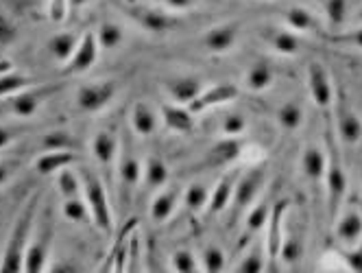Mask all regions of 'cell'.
I'll list each match as a JSON object with an SVG mask.
<instances>
[{
  "label": "cell",
  "instance_id": "obj_1",
  "mask_svg": "<svg viewBox=\"0 0 362 273\" xmlns=\"http://www.w3.org/2000/svg\"><path fill=\"white\" fill-rule=\"evenodd\" d=\"M323 149H325V199H327V221L329 226L334 219L339 216L345 197H347V175H345V166H343V153H341V142L336 138L334 125L327 114L325 122V136H323Z\"/></svg>",
  "mask_w": 362,
  "mask_h": 273
},
{
  "label": "cell",
  "instance_id": "obj_2",
  "mask_svg": "<svg viewBox=\"0 0 362 273\" xmlns=\"http://www.w3.org/2000/svg\"><path fill=\"white\" fill-rule=\"evenodd\" d=\"M40 204H42V197L35 190V192L29 194V199L24 202V206L20 208L13 226H11L9 238L5 243L3 258H0V271H5V273L24 271V254H27V247H29V240H31V234H33V226H35L37 212H40Z\"/></svg>",
  "mask_w": 362,
  "mask_h": 273
},
{
  "label": "cell",
  "instance_id": "obj_3",
  "mask_svg": "<svg viewBox=\"0 0 362 273\" xmlns=\"http://www.w3.org/2000/svg\"><path fill=\"white\" fill-rule=\"evenodd\" d=\"M142 162L140 156L136 153L134 138L127 129L120 132V153L114 166V175H116V194H118V208L120 214H127V208L132 206L134 194L140 188L142 182Z\"/></svg>",
  "mask_w": 362,
  "mask_h": 273
},
{
  "label": "cell",
  "instance_id": "obj_4",
  "mask_svg": "<svg viewBox=\"0 0 362 273\" xmlns=\"http://www.w3.org/2000/svg\"><path fill=\"white\" fill-rule=\"evenodd\" d=\"M76 170H79V178H81L83 197H86V204L90 208L92 226L105 236H112L114 234V214H112L110 194H107L105 184H103L98 173H94L88 166H79Z\"/></svg>",
  "mask_w": 362,
  "mask_h": 273
},
{
  "label": "cell",
  "instance_id": "obj_5",
  "mask_svg": "<svg viewBox=\"0 0 362 273\" xmlns=\"http://www.w3.org/2000/svg\"><path fill=\"white\" fill-rule=\"evenodd\" d=\"M55 236V214H53V204L46 202L44 210L37 212L33 234L27 247V254H24V271L29 273H40L48 265L50 256V245H53Z\"/></svg>",
  "mask_w": 362,
  "mask_h": 273
},
{
  "label": "cell",
  "instance_id": "obj_6",
  "mask_svg": "<svg viewBox=\"0 0 362 273\" xmlns=\"http://www.w3.org/2000/svg\"><path fill=\"white\" fill-rule=\"evenodd\" d=\"M329 120L334 125L336 138L343 146H356L362 142V118L349 103V98L343 94V90L334 92V103L329 108Z\"/></svg>",
  "mask_w": 362,
  "mask_h": 273
},
{
  "label": "cell",
  "instance_id": "obj_7",
  "mask_svg": "<svg viewBox=\"0 0 362 273\" xmlns=\"http://www.w3.org/2000/svg\"><path fill=\"white\" fill-rule=\"evenodd\" d=\"M269 178L267 162L257 160L249 166H245L238 175L236 188H234V199H231V210H236L238 214H245L247 208L264 192V184Z\"/></svg>",
  "mask_w": 362,
  "mask_h": 273
},
{
  "label": "cell",
  "instance_id": "obj_8",
  "mask_svg": "<svg viewBox=\"0 0 362 273\" xmlns=\"http://www.w3.org/2000/svg\"><path fill=\"white\" fill-rule=\"evenodd\" d=\"M124 13L132 18L140 29H144L153 35H162V33H168L179 27V16L158 3L129 5V7H124Z\"/></svg>",
  "mask_w": 362,
  "mask_h": 273
},
{
  "label": "cell",
  "instance_id": "obj_9",
  "mask_svg": "<svg viewBox=\"0 0 362 273\" xmlns=\"http://www.w3.org/2000/svg\"><path fill=\"white\" fill-rule=\"evenodd\" d=\"M329 228L334 238V252L354 250L362 243V210L356 204L343 206Z\"/></svg>",
  "mask_w": 362,
  "mask_h": 273
},
{
  "label": "cell",
  "instance_id": "obj_10",
  "mask_svg": "<svg viewBox=\"0 0 362 273\" xmlns=\"http://www.w3.org/2000/svg\"><path fill=\"white\" fill-rule=\"evenodd\" d=\"M305 252V226L301 221L299 210L286 208L284 214V236H281V250H279V260L284 265H299Z\"/></svg>",
  "mask_w": 362,
  "mask_h": 273
},
{
  "label": "cell",
  "instance_id": "obj_11",
  "mask_svg": "<svg viewBox=\"0 0 362 273\" xmlns=\"http://www.w3.org/2000/svg\"><path fill=\"white\" fill-rule=\"evenodd\" d=\"M305 83H308V92H310V98L315 101V105L319 110L329 112V108L334 103L336 88H334V81L329 77L327 68L321 62H317V59L308 62V66H305Z\"/></svg>",
  "mask_w": 362,
  "mask_h": 273
},
{
  "label": "cell",
  "instance_id": "obj_12",
  "mask_svg": "<svg viewBox=\"0 0 362 273\" xmlns=\"http://www.w3.org/2000/svg\"><path fill=\"white\" fill-rule=\"evenodd\" d=\"M59 92L57 83H44V86H31L13 96H9V112L18 118H31L37 114L40 105H44L50 96Z\"/></svg>",
  "mask_w": 362,
  "mask_h": 273
},
{
  "label": "cell",
  "instance_id": "obj_13",
  "mask_svg": "<svg viewBox=\"0 0 362 273\" xmlns=\"http://www.w3.org/2000/svg\"><path fill=\"white\" fill-rule=\"evenodd\" d=\"M98 40H96V31L88 29L86 33H81L79 44H76L72 57L64 64L62 74L64 77H74V74H83L90 68H94V64L98 62Z\"/></svg>",
  "mask_w": 362,
  "mask_h": 273
},
{
  "label": "cell",
  "instance_id": "obj_14",
  "mask_svg": "<svg viewBox=\"0 0 362 273\" xmlns=\"http://www.w3.org/2000/svg\"><path fill=\"white\" fill-rule=\"evenodd\" d=\"M116 96V83L114 81H92L76 90V108L83 114H98L105 110Z\"/></svg>",
  "mask_w": 362,
  "mask_h": 273
},
{
  "label": "cell",
  "instance_id": "obj_15",
  "mask_svg": "<svg viewBox=\"0 0 362 273\" xmlns=\"http://www.w3.org/2000/svg\"><path fill=\"white\" fill-rule=\"evenodd\" d=\"M181 204H184V188H181L179 184L168 182L164 188H160L153 194L151 206H148V216L153 223L162 226V223L170 221L177 214Z\"/></svg>",
  "mask_w": 362,
  "mask_h": 273
},
{
  "label": "cell",
  "instance_id": "obj_16",
  "mask_svg": "<svg viewBox=\"0 0 362 273\" xmlns=\"http://www.w3.org/2000/svg\"><path fill=\"white\" fill-rule=\"evenodd\" d=\"M120 153V134L112 127L98 129L92 138V156L96 160V166L110 178L114 173L116 160Z\"/></svg>",
  "mask_w": 362,
  "mask_h": 273
},
{
  "label": "cell",
  "instance_id": "obj_17",
  "mask_svg": "<svg viewBox=\"0 0 362 273\" xmlns=\"http://www.w3.org/2000/svg\"><path fill=\"white\" fill-rule=\"evenodd\" d=\"M299 166H301V175H303V182L308 184V188L315 194H319L321 184L325 180V149H323V144L319 146L317 142H310L303 149Z\"/></svg>",
  "mask_w": 362,
  "mask_h": 273
},
{
  "label": "cell",
  "instance_id": "obj_18",
  "mask_svg": "<svg viewBox=\"0 0 362 273\" xmlns=\"http://www.w3.org/2000/svg\"><path fill=\"white\" fill-rule=\"evenodd\" d=\"M238 86L234 83H216L212 88H203L201 94L194 98V101L188 105L197 116L199 114H205L210 110H218V108H225L229 105L231 101H236L238 98Z\"/></svg>",
  "mask_w": 362,
  "mask_h": 273
},
{
  "label": "cell",
  "instance_id": "obj_19",
  "mask_svg": "<svg viewBox=\"0 0 362 273\" xmlns=\"http://www.w3.org/2000/svg\"><path fill=\"white\" fill-rule=\"evenodd\" d=\"M240 170H243V166H236V168L231 166L212 184L210 202H208V208H205V212H208V214H221V212L229 210L231 199H234V188H236Z\"/></svg>",
  "mask_w": 362,
  "mask_h": 273
},
{
  "label": "cell",
  "instance_id": "obj_20",
  "mask_svg": "<svg viewBox=\"0 0 362 273\" xmlns=\"http://www.w3.org/2000/svg\"><path fill=\"white\" fill-rule=\"evenodd\" d=\"M203 88V79L197 74H173L164 81V90L170 96V101L181 105H190Z\"/></svg>",
  "mask_w": 362,
  "mask_h": 273
},
{
  "label": "cell",
  "instance_id": "obj_21",
  "mask_svg": "<svg viewBox=\"0 0 362 273\" xmlns=\"http://www.w3.org/2000/svg\"><path fill=\"white\" fill-rule=\"evenodd\" d=\"M160 118L168 132L179 134V136H188L197 127V114L188 105H181V103H173V101L164 103L160 108Z\"/></svg>",
  "mask_w": 362,
  "mask_h": 273
},
{
  "label": "cell",
  "instance_id": "obj_22",
  "mask_svg": "<svg viewBox=\"0 0 362 273\" xmlns=\"http://www.w3.org/2000/svg\"><path fill=\"white\" fill-rule=\"evenodd\" d=\"M288 202L279 199L273 202V210L267 223L264 232V243H267V254H269V265H277L279 260V250H281V236H284V214H286Z\"/></svg>",
  "mask_w": 362,
  "mask_h": 273
},
{
  "label": "cell",
  "instance_id": "obj_23",
  "mask_svg": "<svg viewBox=\"0 0 362 273\" xmlns=\"http://www.w3.org/2000/svg\"><path fill=\"white\" fill-rule=\"evenodd\" d=\"M236 42H238V24L234 22H225V24H218V27H212L201 37V46L212 55L229 53L231 48L236 46Z\"/></svg>",
  "mask_w": 362,
  "mask_h": 273
},
{
  "label": "cell",
  "instance_id": "obj_24",
  "mask_svg": "<svg viewBox=\"0 0 362 273\" xmlns=\"http://www.w3.org/2000/svg\"><path fill=\"white\" fill-rule=\"evenodd\" d=\"M160 127V114L146 101H136L129 110V132L138 138H151Z\"/></svg>",
  "mask_w": 362,
  "mask_h": 273
},
{
  "label": "cell",
  "instance_id": "obj_25",
  "mask_svg": "<svg viewBox=\"0 0 362 273\" xmlns=\"http://www.w3.org/2000/svg\"><path fill=\"white\" fill-rule=\"evenodd\" d=\"M168 182H170V168H168L166 160L160 153L146 156V160L142 162V182H140V188H144L146 192L155 194L160 188H164Z\"/></svg>",
  "mask_w": 362,
  "mask_h": 273
},
{
  "label": "cell",
  "instance_id": "obj_26",
  "mask_svg": "<svg viewBox=\"0 0 362 273\" xmlns=\"http://www.w3.org/2000/svg\"><path fill=\"white\" fill-rule=\"evenodd\" d=\"M271 210H273V199H271V194L264 190L245 212V234L249 238H255L260 232H264L269 216H271Z\"/></svg>",
  "mask_w": 362,
  "mask_h": 273
},
{
  "label": "cell",
  "instance_id": "obj_27",
  "mask_svg": "<svg viewBox=\"0 0 362 273\" xmlns=\"http://www.w3.org/2000/svg\"><path fill=\"white\" fill-rule=\"evenodd\" d=\"M138 228V219H129L124 223V228L120 230V234L116 236L112 250L105 258V262H103V269L110 271H124L127 269V258H129V240H132V234L134 230Z\"/></svg>",
  "mask_w": 362,
  "mask_h": 273
},
{
  "label": "cell",
  "instance_id": "obj_28",
  "mask_svg": "<svg viewBox=\"0 0 362 273\" xmlns=\"http://www.w3.org/2000/svg\"><path fill=\"white\" fill-rule=\"evenodd\" d=\"M264 42L269 44V48L277 55H284V57H293L301 51V40L295 35L293 29H286V27H269L264 29L262 33Z\"/></svg>",
  "mask_w": 362,
  "mask_h": 273
},
{
  "label": "cell",
  "instance_id": "obj_29",
  "mask_svg": "<svg viewBox=\"0 0 362 273\" xmlns=\"http://www.w3.org/2000/svg\"><path fill=\"white\" fill-rule=\"evenodd\" d=\"M76 162V153L70 151V149H46L42 156L35 158L33 166L40 175H53V173H59L66 166H72Z\"/></svg>",
  "mask_w": 362,
  "mask_h": 273
},
{
  "label": "cell",
  "instance_id": "obj_30",
  "mask_svg": "<svg viewBox=\"0 0 362 273\" xmlns=\"http://www.w3.org/2000/svg\"><path fill=\"white\" fill-rule=\"evenodd\" d=\"M267 265H269V254H267V243H264V236H262V238H255L243 252V256L236 262V271L255 273V271L267 269Z\"/></svg>",
  "mask_w": 362,
  "mask_h": 273
},
{
  "label": "cell",
  "instance_id": "obj_31",
  "mask_svg": "<svg viewBox=\"0 0 362 273\" xmlns=\"http://www.w3.org/2000/svg\"><path fill=\"white\" fill-rule=\"evenodd\" d=\"M273 81H275V72L269 66V62H255L245 72V90L251 94L267 92L273 86Z\"/></svg>",
  "mask_w": 362,
  "mask_h": 273
},
{
  "label": "cell",
  "instance_id": "obj_32",
  "mask_svg": "<svg viewBox=\"0 0 362 273\" xmlns=\"http://www.w3.org/2000/svg\"><path fill=\"white\" fill-rule=\"evenodd\" d=\"M243 153V142L238 138H221L218 142L212 144L210 153H208V162L210 164H234L240 160Z\"/></svg>",
  "mask_w": 362,
  "mask_h": 273
},
{
  "label": "cell",
  "instance_id": "obj_33",
  "mask_svg": "<svg viewBox=\"0 0 362 273\" xmlns=\"http://www.w3.org/2000/svg\"><path fill=\"white\" fill-rule=\"evenodd\" d=\"M281 20L293 31H313L319 27L317 18L301 5H288L281 9Z\"/></svg>",
  "mask_w": 362,
  "mask_h": 273
},
{
  "label": "cell",
  "instance_id": "obj_34",
  "mask_svg": "<svg viewBox=\"0 0 362 273\" xmlns=\"http://www.w3.org/2000/svg\"><path fill=\"white\" fill-rule=\"evenodd\" d=\"M210 192H212V186L205 184V182H192L190 186H186L184 188V206H186V210L192 212V214L205 212L208 202H210Z\"/></svg>",
  "mask_w": 362,
  "mask_h": 273
},
{
  "label": "cell",
  "instance_id": "obj_35",
  "mask_svg": "<svg viewBox=\"0 0 362 273\" xmlns=\"http://www.w3.org/2000/svg\"><path fill=\"white\" fill-rule=\"evenodd\" d=\"M35 83L37 81L29 77V74L18 72V70H5V72H0V98H9Z\"/></svg>",
  "mask_w": 362,
  "mask_h": 273
},
{
  "label": "cell",
  "instance_id": "obj_36",
  "mask_svg": "<svg viewBox=\"0 0 362 273\" xmlns=\"http://www.w3.org/2000/svg\"><path fill=\"white\" fill-rule=\"evenodd\" d=\"M216 127L221 138H238L247 127L245 114L236 110H221V114L216 116Z\"/></svg>",
  "mask_w": 362,
  "mask_h": 273
},
{
  "label": "cell",
  "instance_id": "obj_37",
  "mask_svg": "<svg viewBox=\"0 0 362 273\" xmlns=\"http://www.w3.org/2000/svg\"><path fill=\"white\" fill-rule=\"evenodd\" d=\"M79 37H81V35L70 33V31H64V33L53 35V37L48 40V51H50V55H53L57 62L66 64V62L72 57L76 44H79Z\"/></svg>",
  "mask_w": 362,
  "mask_h": 273
},
{
  "label": "cell",
  "instance_id": "obj_38",
  "mask_svg": "<svg viewBox=\"0 0 362 273\" xmlns=\"http://www.w3.org/2000/svg\"><path fill=\"white\" fill-rule=\"evenodd\" d=\"M199 250L201 252H197V254H199V262H201V269L203 271H212L214 273V271H223L225 269L227 256H225L223 247L218 243H214V240L203 243Z\"/></svg>",
  "mask_w": 362,
  "mask_h": 273
},
{
  "label": "cell",
  "instance_id": "obj_39",
  "mask_svg": "<svg viewBox=\"0 0 362 273\" xmlns=\"http://www.w3.org/2000/svg\"><path fill=\"white\" fill-rule=\"evenodd\" d=\"M277 116V122H279V127L281 129H286V132H297L301 125H303V108L297 103V101H286V103H281L275 112Z\"/></svg>",
  "mask_w": 362,
  "mask_h": 273
},
{
  "label": "cell",
  "instance_id": "obj_40",
  "mask_svg": "<svg viewBox=\"0 0 362 273\" xmlns=\"http://www.w3.org/2000/svg\"><path fill=\"white\" fill-rule=\"evenodd\" d=\"M57 192L62 199H68V197H79L83 194V186H81V178H79V170H72L70 166L62 168L57 173V180H55Z\"/></svg>",
  "mask_w": 362,
  "mask_h": 273
},
{
  "label": "cell",
  "instance_id": "obj_41",
  "mask_svg": "<svg viewBox=\"0 0 362 273\" xmlns=\"http://www.w3.org/2000/svg\"><path fill=\"white\" fill-rule=\"evenodd\" d=\"M122 37H124V31L118 22L114 20H103L96 29V40H98V46L105 48V51H112V48H118L122 44Z\"/></svg>",
  "mask_w": 362,
  "mask_h": 273
},
{
  "label": "cell",
  "instance_id": "obj_42",
  "mask_svg": "<svg viewBox=\"0 0 362 273\" xmlns=\"http://www.w3.org/2000/svg\"><path fill=\"white\" fill-rule=\"evenodd\" d=\"M62 214L64 219H68L70 223H92L90 216V208L86 204V197H68V199H62Z\"/></svg>",
  "mask_w": 362,
  "mask_h": 273
},
{
  "label": "cell",
  "instance_id": "obj_43",
  "mask_svg": "<svg viewBox=\"0 0 362 273\" xmlns=\"http://www.w3.org/2000/svg\"><path fill=\"white\" fill-rule=\"evenodd\" d=\"M170 267L175 271H181V273H190V271H199L201 269V262H199V254L192 250V247H177L170 256Z\"/></svg>",
  "mask_w": 362,
  "mask_h": 273
},
{
  "label": "cell",
  "instance_id": "obj_44",
  "mask_svg": "<svg viewBox=\"0 0 362 273\" xmlns=\"http://www.w3.org/2000/svg\"><path fill=\"white\" fill-rule=\"evenodd\" d=\"M323 5V13L329 27L339 29L341 24H345L347 20V0H321Z\"/></svg>",
  "mask_w": 362,
  "mask_h": 273
},
{
  "label": "cell",
  "instance_id": "obj_45",
  "mask_svg": "<svg viewBox=\"0 0 362 273\" xmlns=\"http://www.w3.org/2000/svg\"><path fill=\"white\" fill-rule=\"evenodd\" d=\"M332 42L349 48H360L362 51V24H356V29L349 31H339L336 35H332Z\"/></svg>",
  "mask_w": 362,
  "mask_h": 273
},
{
  "label": "cell",
  "instance_id": "obj_46",
  "mask_svg": "<svg viewBox=\"0 0 362 273\" xmlns=\"http://www.w3.org/2000/svg\"><path fill=\"white\" fill-rule=\"evenodd\" d=\"M16 37H18V27H16V24L7 16L0 13V48L13 44Z\"/></svg>",
  "mask_w": 362,
  "mask_h": 273
},
{
  "label": "cell",
  "instance_id": "obj_47",
  "mask_svg": "<svg viewBox=\"0 0 362 273\" xmlns=\"http://www.w3.org/2000/svg\"><path fill=\"white\" fill-rule=\"evenodd\" d=\"M153 3H158V5H162V7H166L168 11H175V13H186V11L197 9L201 0H153Z\"/></svg>",
  "mask_w": 362,
  "mask_h": 273
},
{
  "label": "cell",
  "instance_id": "obj_48",
  "mask_svg": "<svg viewBox=\"0 0 362 273\" xmlns=\"http://www.w3.org/2000/svg\"><path fill=\"white\" fill-rule=\"evenodd\" d=\"M138 256H140V232H138V228H136V230H134V234H132V240H129L127 271H136V269L140 267V260H138Z\"/></svg>",
  "mask_w": 362,
  "mask_h": 273
},
{
  "label": "cell",
  "instance_id": "obj_49",
  "mask_svg": "<svg viewBox=\"0 0 362 273\" xmlns=\"http://www.w3.org/2000/svg\"><path fill=\"white\" fill-rule=\"evenodd\" d=\"M27 127H16V125H0V151L7 149L9 144H13V140H18Z\"/></svg>",
  "mask_w": 362,
  "mask_h": 273
},
{
  "label": "cell",
  "instance_id": "obj_50",
  "mask_svg": "<svg viewBox=\"0 0 362 273\" xmlns=\"http://www.w3.org/2000/svg\"><path fill=\"white\" fill-rule=\"evenodd\" d=\"M68 0H48V18L53 22H64L68 18Z\"/></svg>",
  "mask_w": 362,
  "mask_h": 273
},
{
  "label": "cell",
  "instance_id": "obj_51",
  "mask_svg": "<svg viewBox=\"0 0 362 273\" xmlns=\"http://www.w3.org/2000/svg\"><path fill=\"white\" fill-rule=\"evenodd\" d=\"M20 162L18 160H0V186H5L18 170Z\"/></svg>",
  "mask_w": 362,
  "mask_h": 273
},
{
  "label": "cell",
  "instance_id": "obj_52",
  "mask_svg": "<svg viewBox=\"0 0 362 273\" xmlns=\"http://www.w3.org/2000/svg\"><path fill=\"white\" fill-rule=\"evenodd\" d=\"M68 146H70V138L62 132L50 134L44 140V149H68Z\"/></svg>",
  "mask_w": 362,
  "mask_h": 273
},
{
  "label": "cell",
  "instance_id": "obj_53",
  "mask_svg": "<svg viewBox=\"0 0 362 273\" xmlns=\"http://www.w3.org/2000/svg\"><path fill=\"white\" fill-rule=\"evenodd\" d=\"M86 3H88V0H68V7H70V11L72 9H81Z\"/></svg>",
  "mask_w": 362,
  "mask_h": 273
},
{
  "label": "cell",
  "instance_id": "obj_54",
  "mask_svg": "<svg viewBox=\"0 0 362 273\" xmlns=\"http://www.w3.org/2000/svg\"><path fill=\"white\" fill-rule=\"evenodd\" d=\"M354 18H356V22H358V24H362V9H360Z\"/></svg>",
  "mask_w": 362,
  "mask_h": 273
},
{
  "label": "cell",
  "instance_id": "obj_55",
  "mask_svg": "<svg viewBox=\"0 0 362 273\" xmlns=\"http://www.w3.org/2000/svg\"><path fill=\"white\" fill-rule=\"evenodd\" d=\"M269 3H275V0H269Z\"/></svg>",
  "mask_w": 362,
  "mask_h": 273
}]
</instances>
